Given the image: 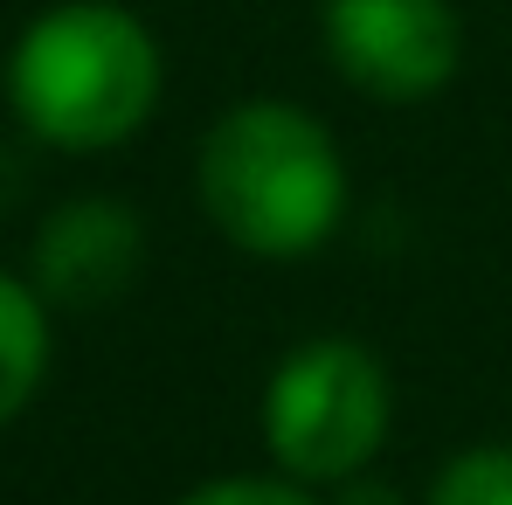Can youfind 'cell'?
<instances>
[{
	"label": "cell",
	"instance_id": "obj_1",
	"mask_svg": "<svg viewBox=\"0 0 512 505\" xmlns=\"http://www.w3.org/2000/svg\"><path fill=\"white\" fill-rule=\"evenodd\" d=\"M194 180L208 222L250 256H305L346 215V160L333 132L284 97L222 111L201 139Z\"/></svg>",
	"mask_w": 512,
	"mask_h": 505
},
{
	"label": "cell",
	"instance_id": "obj_2",
	"mask_svg": "<svg viewBox=\"0 0 512 505\" xmlns=\"http://www.w3.org/2000/svg\"><path fill=\"white\" fill-rule=\"evenodd\" d=\"M160 42L111 0H63L35 14L7 56V97L21 125L63 153H104L132 139L160 104Z\"/></svg>",
	"mask_w": 512,
	"mask_h": 505
},
{
	"label": "cell",
	"instance_id": "obj_3",
	"mask_svg": "<svg viewBox=\"0 0 512 505\" xmlns=\"http://www.w3.org/2000/svg\"><path fill=\"white\" fill-rule=\"evenodd\" d=\"M395 422V388L381 360L353 339L298 346L263 388V443L298 485H346L360 478Z\"/></svg>",
	"mask_w": 512,
	"mask_h": 505
},
{
	"label": "cell",
	"instance_id": "obj_4",
	"mask_svg": "<svg viewBox=\"0 0 512 505\" xmlns=\"http://www.w3.org/2000/svg\"><path fill=\"white\" fill-rule=\"evenodd\" d=\"M319 35L333 70L381 104L436 97L464 56V28L450 0H326Z\"/></svg>",
	"mask_w": 512,
	"mask_h": 505
},
{
	"label": "cell",
	"instance_id": "obj_5",
	"mask_svg": "<svg viewBox=\"0 0 512 505\" xmlns=\"http://www.w3.org/2000/svg\"><path fill=\"white\" fill-rule=\"evenodd\" d=\"M146 270V229L125 201L84 194L63 201L42 229H35V291L49 305H111L132 291V277Z\"/></svg>",
	"mask_w": 512,
	"mask_h": 505
},
{
	"label": "cell",
	"instance_id": "obj_6",
	"mask_svg": "<svg viewBox=\"0 0 512 505\" xmlns=\"http://www.w3.org/2000/svg\"><path fill=\"white\" fill-rule=\"evenodd\" d=\"M49 374V319L42 291L0 270V422H14Z\"/></svg>",
	"mask_w": 512,
	"mask_h": 505
},
{
	"label": "cell",
	"instance_id": "obj_7",
	"mask_svg": "<svg viewBox=\"0 0 512 505\" xmlns=\"http://www.w3.org/2000/svg\"><path fill=\"white\" fill-rule=\"evenodd\" d=\"M429 505H512V443H471L429 485Z\"/></svg>",
	"mask_w": 512,
	"mask_h": 505
},
{
	"label": "cell",
	"instance_id": "obj_8",
	"mask_svg": "<svg viewBox=\"0 0 512 505\" xmlns=\"http://www.w3.org/2000/svg\"><path fill=\"white\" fill-rule=\"evenodd\" d=\"M180 505H319V499H305L284 478H215V485H194Z\"/></svg>",
	"mask_w": 512,
	"mask_h": 505
},
{
	"label": "cell",
	"instance_id": "obj_9",
	"mask_svg": "<svg viewBox=\"0 0 512 505\" xmlns=\"http://www.w3.org/2000/svg\"><path fill=\"white\" fill-rule=\"evenodd\" d=\"M340 505H402V499H395L388 485H353V492H346Z\"/></svg>",
	"mask_w": 512,
	"mask_h": 505
}]
</instances>
